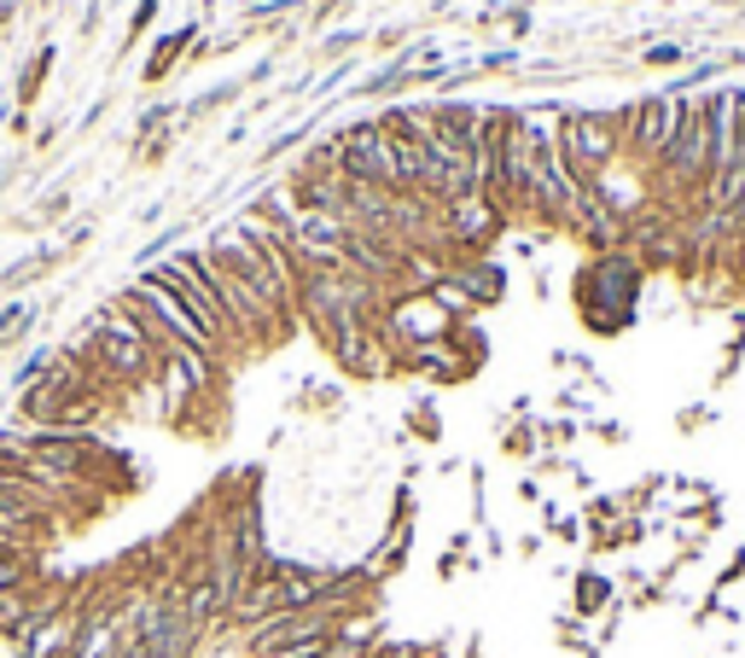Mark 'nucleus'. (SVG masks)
<instances>
[{"label": "nucleus", "instance_id": "f257e3e1", "mask_svg": "<svg viewBox=\"0 0 745 658\" xmlns=\"http://www.w3.org/2000/svg\"><path fill=\"white\" fill-rule=\"evenodd\" d=\"M82 338H88V356H94L99 379H106L111 390L117 385H152L158 379V349H152V338L140 333V321L122 310V303H106L99 315H88Z\"/></svg>", "mask_w": 745, "mask_h": 658}, {"label": "nucleus", "instance_id": "f03ea898", "mask_svg": "<svg viewBox=\"0 0 745 658\" xmlns=\"http://www.w3.org/2000/svg\"><path fill=\"white\" fill-rule=\"evenodd\" d=\"M640 262L629 251H600L583 274H576V310L594 333H624L635 321V298H640Z\"/></svg>", "mask_w": 745, "mask_h": 658}, {"label": "nucleus", "instance_id": "7ed1b4c3", "mask_svg": "<svg viewBox=\"0 0 745 658\" xmlns=\"http://www.w3.org/2000/svg\"><path fill=\"white\" fill-rule=\"evenodd\" d=\"M559 158L571 163V175L594 187L624 163V122L617 111H559Z\"/></svg>", "mask_w": 745, "mask_h": 658}, {"label": "nucleus", "instance_id": "20e7f679", "mask_svg": "<svg viewBox=\"0 0 745 658\" xmlns=\"http://www.w3.org/2000/svg\"><path fill=\"white\" fill-rule=\"evenodd\" d=\"M338 170L349 181H367L379 193H402V163H397V134L385 117H361L338 134Z\"/></svg>", "mask_w": 745, "mask_h": 658}, {"label": "nucleus", "instance_id": "39448f33", "mask_svg": "<svg viewBox=\"0 0 745 658\" xmlns=\"http://www.w3.org/2000/svg\"><path fill=\"white\" fill-rule=\"evenodd\" d=\"M693 111V94H652V99H640V106L629 111H617V122H624V152L640 158V163H658L665 158V147L676 140V129L688 122Z\"/></svg>", "mask_w": 745, "mask_h": 658}, {"label": "nucleus", "instance_id": "423d86ee", "mask_svg": "<svg viewBox=\"0 0 745 658\" xmlns=\"http://www.w3.org/2000/svg\"><path fill=\"white\" fill-rule=\"evenodd\" d=\"M326 349H333V362L344 367L349 379H385L390 367H397V356H390V344L379 333V321H349L338 326L333 338H326Z\"/></svg>", "mask_w": 745, "mask_h": 658}, {"label": "nucleus", "instance_id": "0eeeda50", "mask_svg": "<svg viewBox=\"0 0 745 658\" xmlns=\"http://www.w3.org/2000/svg\"><path fill=\"white\" fill-rule=\"evenodd\" d=\"M76 594L58 583V578H35V583H24V589H7L0 594V635L7 641H18L35 618H47V612H58V606H71Z\"/></svg>", "mask_w": 745, "mask_h": 658}, {"label": "nucleus", "instance_id": "6e6552de", "mask_svg": "<svg viewBox=\"0 0 745 658\" xmlns=\"http://www.w3.org/2000/svg\"><path fill=\"white\" fill-rule=\"evenodd\" d=\"M76 629H82V606L71 601V606H58V612H47V618H35L24 635H18V652L24 658H71V647H76Z\"/></svg>", "mask_w": 745, "mask_h": 658}, {"label": "nucleus", "instance_id": "1a4fd4ad", "mask_svg": "<svg viewBox=\"0 0 745 658\" xmlns=\"http://www.w3.org/2000/svg\"><path fill=\"white\" fill-rule=\"evenodd\" d=\"M397 367H413V374H425V379H438V385H454V379H466L472 362L461 344H454V333L449 338H431V344H413V349H402L397 356Z\"/></svg>", "mask_w": 745, "mask_h": 658}, {"label": "nucleus", "instance_id": "9d476101", "mask_svg": "<svg viewBox=\"0 0 745 658\" xmlns=\"http://www.w3.org/2000/svg\"><path fill=\"white\" fill-rule=\"evenodd\" d=\"M449 285L466 298V310H484V303H501L507 274L495 269V262H484V257H466V262H454V269H449Z\"/></svg>", "mask_w": 745, "mask_h": 658}, {"label": "nucleus", "instance_id": "9b49d317", "mask_svg": "<svg viewBox=\"0 0 745 658\" xmlns=\"http://www.w3.org/2000/svg\"><path fill=\"white\" fill-rule=\"evenodd\" d=\"M58 519H12V513H0V553H30L41 560L53 542H58Z\"/></svg>", "mask_w": 745, "mask_h": 658}, {"label": "nucleus", "instance_id": "f8f14e48", "mask_svg": "<svg viewBox=\"0 0 745 658\" xmlns=\"http://www.w3.org/2000/svg\"><path fill=\"white\" fill-rule=\"evenodd\" d=\"M193 35H198L193 18H186V30H170V35H163V41H158V53H152V65H147V82H163V76H170V71H175V58H181L186 47H193Z\"/></svg>", "mask_w": 745, "mask_h": 658}, {"label": "nucleus", "instance_id": "ddd939ff", "mask_svg": "<svg viewBox=\"0 0 745 658\" xmlns=\"http://www.w3.org/2000/svg\"><path fill=\"white\" fill-rule=\"evenodd\" d=\"M408 537H413V525H408V513H397V525H390V537L372 548V560H367V571L379 578V571H397L402 565V553H408Z\"/></svg>", "mask_w": 745, "mask_h": 658}, {"label": "nucleus", "instance_id": "4468645a", "mask_svg": "<svg viewBox=\"0 0 745 658\" xmlns=\"http://www.w3.org/2000/svg\"><path fill=\"white\" fill-rule=\"evenodd\" d=\"M35 578H47V565H41V560H30V553H0V594H7V589H24V583H35Z\"/></svg>", "mask_w": 745, "mask_h": 658}, {"label": "nucleus", "instance_id": "2eb2a0df", "mask_svg": "<svg viewBox=\"0 0 745 658\" xmlns=\"http://www.w3.org/2000/svg\"><path fill=\"white\" fill-rule=\"evenodd\" d=\"M606 606H612V578L583 571V578H576V612H606Z\"/></svg>", "mask_w": 745, "mask_h": 658}, {"label": "nucleus", "instance_id": "dca6fc26", "mask_svg": "<svg viewBox=\"0 0 745 658\" xmlns=\"http://www.w3.org/2000/svg\"><path fill=\"white\" fill-rule=\"evenodd\" d=\"M47 71H53V47H41V53L30 58L24 82H18V99H35V88H41V82H47Z\"/></svg>", "mask_w": 745, "mask_h": 658}, {"label": "nucleus", "instance_id": "f3484780", "mask_svg": "<svg viewBox=\"0 0 745 658\" xmlns=\"http://www.w3.org/2000/svg\"><path fill=\"white\" fill-rule=\"evenodd\" d=\"M234 94H239V82H216V88H210V94L186 99V106H181V111H186V117H204V111H210V106H222V99H234Z\"/></svg>", "mask_w": 745, "mask_h": 658}, {"label": "nucleus", "instance_id": "a211bd4d", "mask_svg": "<svg viewBox=\"0 0 745 658\" xmlns=\"http://www.w3.org/2000/svg\"><path fill=\"white\" fill-rule=\"evenodd\" d=\"M30 303H7V310H0V344H12L18 333H24V326H30Z\"/></svg>", "mask_w": 745, "mask_h": 658}, {"label": "nucleus", "instance_id": "6ab92c4d", "mask_svg": "<svg viewBox=\"0 0 745 658\" xmlns=\"http://www.w3.org/2000/svg\"><path fill=\"white\" fill-rule=\"evenodd\" d=\"M152 18H158V0H140V7H134V24H129V41H134L140 30H152Z\"/></svg>", "mask_w": 745, "mask_h": 658}, {"label": "nucleus", "instance_id": "aec40b11", "mask_svg": "<svg viewBox=\"0 0 745 658\" xmlns=\"http://www.w3.org/2000/svg\"><path fill=\"white\" fill-rule=\"evenodd\" d=\"M647 65H681V47L665 41V47H647Z\"/></svg>", "mask_w": 745, "mask_h": 658}, {"label": "nucleus", "instance_id": "412c9836", "mask_svg": "<svg viewBox=\"0 0 745 658\" xmlns=\"http://www.w3.org/2000/svg\"><path fill=\"white\" fill-rule=\"evenodd\" d=\"M356 41H361V35H356V30H338V35H333V41H326V53H344V47H356Z\"/></svg>", "mask_w": 745, "mask_h": 658}]
</instances>
